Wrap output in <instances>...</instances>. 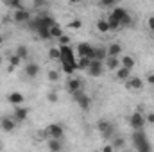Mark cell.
I'll return each instance as SVG.
<instances>
[{
  "label": "cell",
  "instance_id": "obj_12",
  "mask_svg": "<svg viewBox=\"0 0 154 152\" xmlns=\"http://www.w3.org/2000/svg\"><path fill=\"white\" fill-rule=\"evenodd\" d=\"M14 125H16V120L13 116H2L0 118V127L5 131V132H13L14 131Z\"/></svg>",
  "mask_w": 154,
  "mask_h": 152
},
{
  "label": "cell",
  "instance_id": "obj_40",
  "mask_svg": "<svg viewBox=\"0 0 154 152\" xmlns=\"http://www.w3.org/2000/svg\"><path fill=\"white\" fill-rule=\"evenodd\" d=\"M100 4H102L104 7H109V5H113V7H115V5H116V4H115V0H102Z\"/></svg>",
  "mask_w": 154,
  "mask_h": 152
},
{
  "label": "cell",
  "instance_id": "obj_11",
  "mask_svg": "<svg viewBox=\"0 0 154 152\" xmlns=\"http://www.w3.org/2000/svg\"><path fill=\"white\" fill-rule=\"evenodd\" d=\"M23 100H25V95H23V93H20V91H13V93H9V95H7V102H9V104H13L14 108L22 106V104H23Z\"/></svg>",
  "mask_w": 154,
  "mask_h": 152
},
{
  "label": "cell",
  "instance_id": "obj_13",
  "mask_svg": "<svg viewBox=\"0 0 154 152\" xmlns=\"http://www.w3.org/2000/svg\"><path fill=\"white\" fill-rule=\"evenodd\" d=\"M66 88H68V91H70L72 95L77 93V91H82V81H81V79H77V77H72V79H68Z\"/></svg>",
  "mask_w": 154,
  "mask_h": 152
},
{
  "label": "cell",
  "instance_id": "obj_38",
  "mask_svg": "<svg viewBox=\"0 0 154 152\" xmlns=\"http://www.w3.org/2000/svg\"><path fill=\"white\" fill-rule=\"evenodd\" d=\"M47 99H48V102H57V93L56 91H48V95H47Z\"/></svg>",
  "mask_w": 154,
  "mask_h": 152
},
{
  "label": "cell",
  "instance_id": "obj_15",
  "mask_svg": "<svg viewBox=\"0 0 154 152\" xmlns=\"http://www.w3.org/2000/svg\"><path fill=\"white\" fill-rule=\"evenodd\" d=\"M125 86H127L129 90L138 91V90H142V88H143V81H142L140 77H129V79H127V82H125Z\"/></svg>",
  "mask_w": 154,
  "mask_h": 152
},
{
  "label": "cell",
  "instance_id": "obj_35",
  "mask_svg": "<svg viewBox=\"0 0 154 152\" xmlns=\"http://www.w3.org/2000/svg\"><path fill=\"white\" fill-rule=\"evenodd\" d=\"M111 145H113V149H124L125 147V140L124 138H115Z\"/></svg>",
  "mask_w": 154,
  "mask_h": 152
},
{
  "label": "cell",
  "instance_id": "obj_5",
  "mask_svg": "<svg viewBox=\"0 0 154 152\" xmlns=\"http://www.w3.org/2000/svg\"><path fill=\"white\" fill-rule=\"evenodd\" d=\"M77 56L79 57H88L90 61H93L95 59V47H91V43L82 41V43L77 45Z\"/></svg>",
  "mask_w": 154,
  "mask_h": 152
},
{
  "label": "cell",
  "instance_id": "obj_43",
  "mask_svg": "<svg viewBox=\"0 0 154 152\" xmlns=\"http://www.w3.org/2000/svg\"><path fill=\"white\" fill-rule=\"evenodd\" d=\"M147 27H149V29L154 32V16H151V18L147 20Z\"/></svg>",
  "mask_w": 154,
  "mask_h": 152
},
{
  "label": "cell",
  "instance_id": "obj_46",
  "mask_svg": "<svg viewBox=\"0 0 154 152\" xmlns=\"http://www.w3.org/2000/svg\"><path fill=\"white\" fill-rule=\"evenodd\" d=\"M0 65H2V56H0Z\"/></svg>",
  "mask_w": 154,
  "mask_h": 152
},
{
  "label": "cell",
  "instance_id": "obj_25",
  "mask_svg": "<svg viewBox=\"0 0 154 152\" xmlns=\"http://www.w3.org/2000/svg\"><path fill=\"white\" fill-rule=\"evenodd\" d=\"M48 57L52 61H61V52H59V47H50L48 48Z\"/></svg>",
  "mask_w": 154,
  "mask_h": 152
},
{
  "label": "cell",
  "instance_id": "obj_26",
  "mask_svg": "<svg viewBox=\"0 0 154 152\" xmlns=\"http://www.w3.org/2000/svg\"><path fill=\"white\" fill-rule=\"evenodd\" d=\"M16 56H18L22 61H25V59L29 57V48H27L25 45H20V47L16 48Z\"/></svg>",
  "mask_w": 154,
  "mask_h": 152
},
{
  "label": "cell",
  "instance_id": "obj_23",
  "mask_svg": "<svg viewBox=\"0 0 154 152\" xmlns=\"http://www.w3.org/2000/svg\"><path fill=\"white\" fill-rule=\"evenodd\" d=\"M106 57H108V48L106 47H95V59L104 63Z\"/></svg>",
  "mask_w": 154,
  "mask_h": 152
},
{
  "label": "cell",
  "instance_id": "obj_36",
  "mask_svg": "<svg viewBox=\"0 0 154 152\" xmlns=\"http://www.w3.org/2000/svg\"><path fill=\"white\" fill-rule=\"evenodd\" d=\"M133 23V18H131V14H127V16H124V20L120 22V27H129Z\"/></svg>",
  "mask_w": 154,
  "mask_h": 152
},
{
  "label": "cell",
  "instance_id": "obj_20",
  "mask_svg": "<svg viewBox=\"0 0 154 152\" xmlns=\"http://www.w3.org/2000/svg\"><path fill=\"white\" fill-rule=\"evenodd\" d=\"M48 152H63V143L61 140H47Z\"/></svg>",
  "mask_w": 154,
  "mask_h": 152
},
{
  "label": "cell",
  "instance_id": "obj_22",
  "mask_svg": "<svg viewBox=\"0 0 154 152\" xmlns=\"http://www.w3.org/2000/svg\"><path fill=\"white\" fill-rule=\"evenodd\" d=\"M63 34H65V31H63V27H61L59 23H56V25L50 27V38L52 39H59Z\"/></svg>",
  "mask_w": 154,
  "mask_h": 152
},
{
  "label": "cell",
  "instance_id": "obj_44",
  "mask_svg": "<svg viewBox=\"0 0 154 152\" xmlns=\"http://www.w3.org/2000/svg\"><path fill=\"white\" fill-rule=\"evenodd\" d=\"M147 81H149V84H154V74L147 75Z\"/></svg>",
  "mask_w": 154,
  "mask_h": 152
},
{
  "label": "cell",
  "instance_id": "obj_1",
  "mask_svg": "<svg viewBox=\"0 0 154 152\" xmlns=\"http://www.w3.org/2000/svg\"><path fill=\"white\" fill-rule=\"evenodd\" d=\"M52 25H56V22H54V18L48 13H39L34 18L29 20V29L34 31V32L39 31V29H50Z\"/></svg>",
  "mask_w": 154,
  "mask_h": 152
},
{
  "label": "cell",
  "instance_id": "obj_8",
  "mask_svg": "<svg viewBox=\"0 0 154 152\" xmlns=\"http://www.w3.org/2000/svg\"><path fill=\"white\" fill-rule=\"evenodd\" d=\"M74 100L79 104V108H81V109H84V111H88V109L91 108V99H90L86 93H82V91L74 93Z\"/></svg>",
  "mask_w": 154,
  "mask_h": 152
},
{
  "label": "cell",
  "instance_id": "obj_30",
  "mask_svg": "<svg viewBox=\"0 0 154 152\" xmlns=\"http://www.w3.org/2000/svg\"><path fill=\"white\" fill-rule=\"evenodd\" d=\"M106 20H108L109 31H120V29H122V27H120V22H118V20H115V18H111V16H108Z\"/></svg>",
  "mask_w": 154,
  "mask_h": 152
},
{
  "label": "cell",
  "instance_id": "obj_48",
  "mask_svg": "<svg viewBox=\"0 0 154 152\" xmlns=\"http://www.w3.org/2000/svg\"><path fill=\"white\" fill-rule=\"evenodd\" d=\"M0 149H2V145H0Z\"/></svg>",
  "mask_w": 154,
  "mask_h": 152
},
{
  "label": "cell",
  "instance_id": "obj_31",
  "mask_svg": "<svg viewBox=\"0 0 154 152\" xmlns=\"http://www.w3.org/2000/svg\"><path fill=\"white\" fill-rule=\"evenodd\" d=\"M22 65V59L16 56V54H13V56H9V66H13V68H18Z\"/></svg>",
  "mask_w": 154,
  "mask_h": 152
},
{
  "label": "cell",
  "instance_id": "obj_16",
  "mask_svg": "<svg viewBox=\"0 0 154 152\" xmlns=\"http://www.w3.org/2000/svg\"><path fill=\"white\" fill-rule=\"evenodd\" d=\"M27 116H29V109H27V108H22V106L14 108L13 118H14L16 122H23V120H27Z\"/></svg>",
  "mask_w": 154,
  "mask_h": 152
},
{
  "label": "cell",
  "instance_id": "obj_2",
  "mask_svg": "<svg viewBox=\"0 0 154 152\" xmlns=\"http://www.w3.org/2000/svg\"><path fill=\"white\" fill-rule=\"evenodd\" d=\"M133 143L136 152H152V145L143 131H133Z\"/></svg>",
  "mask_w": 154,
  "mask_h": 152
},
{
  "label": "cell",
  "instance_id": "obj_28",
  "mask_svg": "<svg viewBox=\"0 0 154 152\" xmlns=\"http://www.w3.org/2000/svg\"><path fill=\"white\" fill-rule=\"evenodd\" d=\"M36 34H38L39 39H43V41H50V29H39V31H36Z\"/></svg>",
  "mask_w": 154,
  "mask_h": 152
},
{
  "label": "cell",
  "instance_id": "obj_10",
  "mask_svg": "<svg viewBox=\"0 0 154 152\" xmlns=\"http://www.w3.org/2000/svg\"><path fill=\"white\" fill-rule=\"evenodd\" d=\"M31 18H32V14H31L25 7H23V9H18V11L13 13V20L18 22V23H22V22H29Z\"/></svg>",
  "mask_w": 154,
  "mask_h": 152
},
{
  "label": "cell",
  "instance_id": "obj_14",
  "mask_svg": "<svg viewBox=\"0 0 154 152\" xmlns=\"http://www.w3.org/2000/svg\"><path fill=\"white\" fill-rule=\"evenodd\" d=\"M23 72H25V75L29 77V79H34V77L39 74V65L38 63H27L25 65V68H23Z\"/></svg>",
  "mask_w": 154,
  "mask_h": 152
},
{
  "label": "cell",
  "instance_id": "obj_33",
  "mask_svg": "<svg viewBox=\"0 0 154 152\" xmlns=\"http://www.w3.org/2000/svg\"><path fill=\"white\" fill-rule=\"evenodd\" d=\"M47 79H48L50 82H57V81H59V72H57V70H48V72H47Z\"/></svg>",
  "mask_w": 154,
  "mask_h": 152
},
{
  "label": "cell",
  "instance_id": "obj_39",
  "mask_svg": "<svg viewBox=\"0 0 154 152\" xmlns=\"http://www.w3.org/2000/svg\"><path fill=\"white\" fill-rule=\"evenodd\" d=\"M81 25H82V23H81V20H74V22H70V23H68V27H72V29H81Z\"/></svg>",
  "mask_w": 154,
  "mask_h": 152
},
{
  "label": "cell",
  "instance_id": "obj_27",
  "mask_svg": "<svg viewBox=\"0 0 154 152\" xmlns=\"http://www.w3.org/2000/svg\"><path fill=\"white\" fill-rule=\"evenodd\" d=\"M90 59L88 57H77V70H88Z\"/></svg>",
  "mask_w": 154,
  "mask_h": 152
},
{
  "label": "cell",
  "instance_id": "obj_42",
  "mask_svg": "<svg viewBox=\"0 0 154 152\" xmlns=\"http://www.w3.org/2000/svg\"><path fill=\"white\" fill-rule=\"evenodd\" d=\"M145 122H149V123H154V111L147 113V116H145Z\"/></svg>",
  "mask_w": 154,
  "mask_h": 152
},
{
  "label": "cell",
  "instance_id": "obj_41",
  "mask_svg": "<svg viewBox=\"0 0 154 152\" xmlns=\"http://www.w3.org/2000/svg\"><path fill=\"white\" fill-rule=\"evenodd\" d=\"M113 150H115V149H113V145H111V143H106V145L102 147V150H100V152H113Z\"/></svg>",
  "mask_w": 154,
  "mask_h": 152
},
{
  "label": "cell",
  "instance_id": "obj_3",
  "mask_svg": "<svg viewBox=\"0 0 154 152\" xmlns=\"http://www.w3.org/2000/svg\"><path fill=\"white\" fill-rule=\"evenodd\" d=\"M45 134L48 140H61L63 134H65V129L61 123H48L45 127Z\"/></svg>",
  "mask_w": 154,
  "mask_h": 152
},
{
  "label": "cell",
  "instance_id": "obj_47",
  "mask_svg": "<svg viewBox=\"0 0 154 152\" xmlns=\"http://www.w3.org/2000/svg\"><path fill=\"white\" fill-rule=\"evenodd\" d=\"M125 152H134V150H125Z\"/></svg>",
  "mask_w": 154,
  "mask_h": 152
},
{
  "label": "cell",
  "instance_id": "obj_19",
  "mask_svg": "<svg viewBox=\"0 0 154 152\" xmlns=\"http://www.w3.org/2000/svg\"><path fill=\"white\" fill-rule=\"evenodd\" d=\"M106 48H108V57H118L122 54V45L120 43H111Z\"/></svg>",
  "mask_w": 154,
  "mask_h": 152
},
{
  "label": "cell",
  "instance_id": "obj_34",
  "mask_svg": "<svg viewBox=\"0 0 154 152\" xmlns=\"http://www.w3.org/2000/svg\"><path fill=\"white\" fill-rule=\"evenodd\" d=\"M7 5H9L11 9H14V11H18V9H23V4H22L20 0H11V2H7Z\"/></svg>",
  "mask_w": 154,
  "mask_h": 152
},
{
  "label": "cell",
  "instance_id": "obj_9",
  "mask_svg": "<svg viewBox=\"0 0 154 152\" xmlns=\"http://www.w3.org/2000/svg\"><path fill=\"white\" fill-rule=\"evenodd\" d=\"M102 70H104V63H102V61H97V59L90 61L88 74H90L91 77H100L102 75Z\"/></svg>",
  "mask_w": 154,
  "mask_h": 152
},
{
  "label": "cell",
  "instance_id": "obj_4",
  "mask_svg": "<svg viewBox=\"0 0 154 152\" xmlns=\"http://www.w3.org/2000/svg\"><path fill=\"white\" fill-rule=\"evenodd\" d=\"M59 52H61V65H77L75 52L70 45L68 47H59Z\"/></svg>",
  "mask_w": 154,
  "mask_h": 152
},
{
  "label": "cell",
  "instance_id": "obj_7",
  "mask_svg": "<svg viewBox=\"0 0 154 152\" xmlns=\"http://www.w3.org/2000/svg\"><path fill=\"white\" fill-rule=\"evenodd\" d=\"M129 123L134 131H143V125H145V116L140 113V111H134V113L129 116Z\"/></svg>",
  "mask_w": 154,
  "mask_h": 152
},
{
  "label": "cell",
  "instance_id": "obj_17",
  "mask_svg": "<svg viewBox=\"0 0 154 152\" xmlns=\"http://www.w3.org/2000/svg\"><path fill=\"white\" fill-rule=\"evenodd\" d=\"M129 13H127V9H124V7H120V5H115L113 7V11L109 13V16L111 18H115V20H118V22H122L124 20V16H127Z\"/></svg>",
  "mask_w": 154,
  "mask_h": 152
},
{
  "label": "cell",
  "instance_id": "obj_32",
  "mask_svg": "<svg viewBox=\"0 0 154 152\" xmlns=\"http://www.w3.org/2000/svg\"><path fill=\"white\" fill-rule=\"evenodd\" d=\"M61 70H63V74L72 75V74L77 70V65H61Z\"/></svg>",
  "mask_w": 154,
  "mask_h": 152
},
{
  "label": "cell",
  "instance_id": "obj_45",
  "mask_svg": "<svg viewBox=\"0 0 154 152\" xmlns=\"http://www.w3.org/2000/svg\"><path fill=\"white\" fill-rule=\"evenodd\" d=\"M2 45H4V36L0 34V47H2Z\"/></svg>",
  "mask_w": 154,
  "mask_h": 152
},
{
  "label": "cell",
  "instance_id": "obj_29",
  "mask_svg": "<svg viewBox=\"0 0 154 152\" xmlns=\"http://www.w3.org/2000/svg\"><path fill=\"white\" fill-rule=\"evenodd\" d=\"M97 29H99V32H108V31H109L108 20H106V18H100V20L97 22Z\"/></svg>",
  "mask_w": 154,
  "mask_h": 152
},
{
  "label": "cell",
  "instance_id": "obj_18",
  "mask_svg": "<svg viewBox=\"0 0 154 152\" xmlns=\"http://www.w3.org/2000/svg\"><path fill=\"white\" fill-rule=\"evenodd\" d=\"M120 66H124V68H127V70H133V68L136 66V59H134L133 56H122V57H120Z\"/></svg>",
  "mask_w": 154,
  "mask_h": 152
},
{
  "label": "cell",
  "instance_id": "obj_6",
  "mask_svg": "<svg viewBox=\"0 0 154 152\" xmlns=\"http://www.w3.org/2000/svg\"><path fill=\"white\" fill-rule=\"evenodd\" d=\"M97 129H99V132L102 134V138H104V140H109V138H111V134L115 132V125H113L109 120H104V118L97 122Z\"/></svg>",
  "mask_w": 154,
  "mask_h": 152
},
{
  "label": "cell",
  "instance_id": "obj_24",
  "mask_svg": "<svg viewBox=\"0 0 154 152\" xmlns=\"http://www.w3.org/2000/svg\"><path fill=\"white\" fill-rule=\"evenodd\" d=\"M131 77V70H127V68H124V66H120L118 70H116V79L118 81H127Z\"/></svg>",
  "mask_w": 154,
  "mask_h": 152
},
{
  "label": "cell",
  "instance_id": "obj_21",
  "mask_svg": "<svg viewBox=\"0 0 154 152\" xmlns=\"http://www.w3.org/2000/svg\"><path fill=\"white\" fill-rule=\"evenodd\" d=\"M104 65H106L108 70H115L116 72V70L120 68V57H106Z\"/></svg>",
  "mask_w": 154,
  "mask_h": 152
},
{
  "label": "cell",
  "instance_id": "obj_37",
  "mask_svg": "<svg viewBox=\"0 0 154 152\" xmlns=\"http://www.w3.org/2000/svg\"><path fill=\"white\" fill-rule=\"evenodd\" d=\"M57 41L61 43L59 47H68V43H70V36H66V34H63V36H61V38L57 39Z\"/></svg>",
  "mask_w": 154,
  "mask_h": 152
}]
</instances>
